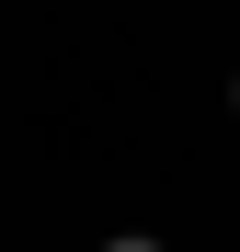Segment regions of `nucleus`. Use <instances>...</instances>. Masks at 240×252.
Returning a JSON list of instances; mask_svg holds the SVG:
<instances>
[{
	"mask_svg": "<svg viewBox=\"0 0 240 252\" xmlns=\"http://www.w3.org/2000/svg\"><path fill=\"white\" fill-rule=\"evenodd\" d=\"M103 252H160V241H149V229H126V241H103Z\"/></svg>",
	"mask_w": 240,
	"mask_h": 252,
	"instance_id": "nucleus-1",
	"label": "nucleus"
},
{
	"mask_svg": "<svg viewBox=\"0 0 240 252\" xmlns=\"http://www.w3.org/2000/svg\"><path fill=\"white\" fill-rule=\"evenodd\" d=\"M229 103H240V80H229Z\"/></svg>",
	"mask_w": 240,
	"mask_h": 252,
	"instance_id": "nucleus-2",
	"label": "nucleus"
}]
</instances>
